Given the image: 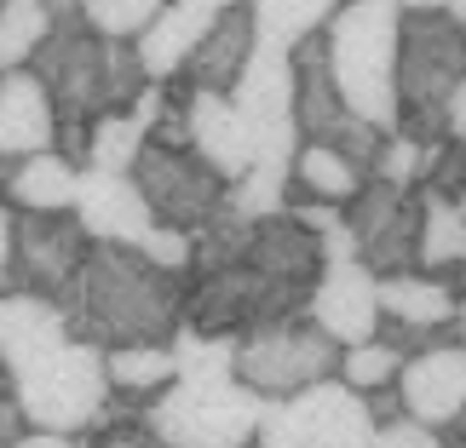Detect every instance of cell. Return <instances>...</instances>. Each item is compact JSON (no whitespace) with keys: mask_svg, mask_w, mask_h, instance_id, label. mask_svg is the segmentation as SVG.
Segmentation results:
<instances>
[{"mask_svg":"<svg viewBox=\"0 0 466 448\" xmlns=\"http://www.w3.org/2000/svg\"><path fill=\"white\" fill-rule=\"evenodd\" d=\"M230 6H237V0H167V6L150 17V29L133 41L145 75L150 81H173L178 69H185V58L196 52V41H202Z\"/></svg>","mask_w":466,"mask_h":448,"instance_id":"18","label":"cell"},{"mask_svg":"<svg viewBox=\"0 0 466 448\" xmlns=\"http://www.w3.org/2000/svg\"><path fill=\"white\" fill-rule=\"evenodd\" d=\"M133 184L145 190L156 224H173V230L208 224L230 190L190 144H156V138H145V150L133 161Z\"/></svg>","mask_w":466,"mask_h":448,"instance_id":"10","label":"cell"},{"mask_svg":"<svg viewBox=\"0 0 466 448\" xmlns=\"http://www.w3.org/2000/svg\"><path fill=\"white\" fill-rule=\"evenodd\" d=\"M398 368H403V351L391 345V339H363V345H346L339 351V380H346L351 391H374V385H391L398 380Z\"/></svg>","mask_w":466,"mask_h":448,"instance_id":"30","label":"cell"},{"mask_svg":"<svg viewBox=\"0 0 466 448\" xmlns=\"http://www.w3.org/2000/svg\"><path fill=\"white\" fill-rule=\"evenodd\" d=\"M167 93L185 104V144L202 155L225 184H237V178L254 167V144H248V127H242L230 93H178V86H167Z\"/></svg>","mask_w":466,"mask_h":448,"instance_id":"16","label":"cell"},{"mask_svg":"<svg viewBox=\"0 0 466 448\" xmlns=\"http://www.w3.org/2000/svg\"><path fill=\"white\" fill-rule=\"evenodd\" d=\"M443 133H450V138H466V75L455 81V93H450V110H443Z\"/></svg>","mask_w":466,"mask_h":448,"instance_id":"39","label":"cell"},{"mask_svg":"<svg viewBox=\"0 0 466 448\" xmlns=\"http://www.w3.org/2000/svg\"><path fill=\"white\" fill-rule=\"evenodd\" d=\"M86 230V242H127L138 247L156 230V213L145 202V190L133 184V173H98L81 167L76 178V207H69Z\"/></svg>","mask_w":466,"mask_h":448,"instance_id":"15","label":"cell"},{"mask_svg":"<svg viewBox=\"0 0 466 448\" xmlns=\"http://www.w3.org/2000/svg\"><path fill=\"white\" fill-rule=\"evenodd\" d=\"M41 6H46L52 24H76V17H81V0H41Z\"/></svg>","mask_w":466,"mask_h":448,"instance_id":"42","label":"cell"},{"mask_svg":"<svg viewBox=\"0 0 466 448\" xmlns=\"http://www.w3.org/2000/svg\"><path fill=\"white\" fill-rule=\"evenodd\" d=\"M398 17L391 0H339L322 29L339 98L380 133H398Z\"/></svg>","mask_w":466,"mask_h":448,"instance_id":"2","label":"cell"},{"mask_svg":"<svg viewBox=\"0 0 466 448\" xmlns=\"http://www.w3.org/2000/svg\"><path fill=\"white\" fill-rule=\"evenodd\" d=\"M398 391L409 420L432 425V432H461L466 425V345H426L415 356H403Z\"/></svg>","mask_w":466,"mask_h":448,"instance_id":"14","label":"cell"},{"mask_svg":"<svg viewBox=\"0 0 466 448\" xmlns=\"http://www.w3.org/2000/svg\"><path fill=\"white\" fill-rule=\"evenodd\" d=\"M64 339H76V334H69L58 299L0 288V363H6L12 373L29 368L35 356H46L52 345H64Z\"/></svg>","mask_w":466,"mask_h":448,"instance_id":"21","label":"cell"},{"mask_svg":"<svg viewBox=\"0 0 466 448\" xmlns=\"http://www.w3.org/2000/svg\"><path fill=\"white\" fill-rule=\"evenodd\" d=\"M104 373H110L116 397L150 403L156 391H167L178 380V363H173V345H121V351H104Z\"/></svg>","mask_w":466,"mask_h":448,"instance_id":"24","label":"cell"},{"mask_svg":"<svg viewBox=\"0 0 466 448\" xmlns=\"http://www.w3.org/2000/svg\"><path fill=\"white\" fill-rule=\"evenodd\" d=\"M242 264H254V271L271 276V282L311 288L317 271H322V236L282 207V213H271V219H254V242H248Z\"/></svg>","mask_w":466,"mask_h":448,"instance_id":"20","label":"cell"},{"mask_svg":"<svg viewBox=\"0 0 466 448\" xmlns=\"http://www.w3.org/2000/svg\"><path fill=\"white\" fill-rule=\"evenodd\" d=\"M161 6L167 0H81V24L110 35V41H138Z\"/></svg>","mask_w":466,"mask_h":448,"instance_id":"32","label":"cell"},{"mask_svg":"<svg viewBox=\"0 0 466 448\" xmlns=\"http://www.w3.org/2000/svg\"><path fill=\"white\" fill-rule=\"evenodd\" d=\"M254 46H259L254 12H248V0H237V6L196 41V52L185 58V69H178L173 81H185V93H230L237 75L248 69V58H254Z\"/></svg>","mask_w":466,"mask_h":448,"instance_id":"19","label":"cell"},{"mask_svg":"<svg viewBox=\"0 0 466 448\" xmlns=\"http://www.w3.org/2000/svg\"><path fill=\"white\" fill-rule=\"evenodd\" d=\"M69 334L98 351L167 345L185 322V276L150 264L127 242H86L81 271L58 294Z\"/></svg>","mask_w":466,"mask_h":448,"instance_id":"1","label":"cell"},{"mask_svg":"<svg viewBox=\"0 0 466 448\" xmlns=\"http://www.w3.org/2000/svg\"><path fill=\"white\" fill-rule=\"evenodd\" d=\"M339 368V345L317 328L311 316H282L265 328L237 334V380L248 391H259L265 403H282L294 391H306L317 380H329Z\"/></svg>","mask_w":466,"mask_h":448,"instance_id":"6","label":"cell"},{"mask_svg":"<svg viewBox=\"0 0 466 448\" xmlns=\"http://www.w3.org/2000/svg\"><path fill=\"white\" fill-rule=\"evenodd\" d=\"M17 432H24V414H17V397H12V368L0 363V448H6Z\"/></svg>","mask_w":466,"mask_h":448,"instance_id":"37","label":"cell"},{"mask_svg":"<svg viewBox=\"0 0 466 448\" xmlns=\"http://www.w3.org/2000/svg\"><path fill=\"white\" fill-rule=\"evenodd\" d=\"M12 397L24 425L41 432H69L86 437L110 408V373H104V351L86 339H64L46 356H35L29 368L12 373Z\"/></svg>","mask_w":466,"mask_h":448,"instance_id":"5","label":"cell"},{"mask_svg":"<svg viewBox=\"0 0 466 448\" xmlns=\"http://www.w3.org/2000/svg\"><path fill=\"white\" fill-rule=\"evenodd\" d=\"M248 144H254V167L259 173H282L289 178L294 150H299V121H294V58L282 46H254L248 69L230 86Z\"/></svg>","mask_w":466,"mask_h":448,"instance_id":"8","label":"cell"},{"mask_svg":"<svg viewBox=\"0 0 466 448\" xmlns=\"http://www.w3.org/2000/svg\"><path fill=\"white\" fill-rule=\"evenodd\" d=\"M173 345V363H178V380H237V334H202V328H185L167 339Z\"/></svg>","mask_w":466,"mask_h":448,"instance_id":"28","label":"cell"},{"mask_svg":"<svg viewBox=\"0 0 466 448\" xmlns=\"http://www.w3.org/2000/svg\"><path fill=\"white\" fill-rule=\"evenodd\" d=\"M52 35V17L41 0H0V69H24Z\"/></svg>","mask_w":466,"mask_h":448,"instance_id":"29","label":"cell"},{"mask_svg":"<svg viewBox=\"0 0 466 448\" xmlns=\"http://www.w3.org/2000/svg\"><path fill=\"white\" fill-rule=\"evenodd\" d=\"M12 219H17V213L0 202V276H6V264H12Z\"/></svg>","mask_w":466,"mask_h":448,"instance_id":"41","label":"cell"},{"mask_svg":"<svg viewBox=\"0 0 466 448\" xmlns=\"http://www.w3.org/2000/svg\"><path fill=\"white\" fill-rule=\"evenodd\" d=\"M432 161H438V144H420V138H409V133H386L369 178H386V184H426Z\"/></svg>","mask_w":466,"mask_h":448,"instance_id":"31","label":"cell"},{"mask_svg":"<svg viewBox=\"0 0 466 448\" xmlns=\"http://www.w3.org/2000/svg\"><path fill=\"white\" fill-rule=\"evenodd\" d=\"M254 12V29H259V46H299L306 35H322L329 17L339 12V0H248Z\"/></svg>","mask_w":466,"mask_h":448,"instance_id":"25","label":"cell"},{"mask_svg":"<svg viewBox=\"0 0 466 448\" xmlns=\"http://www.w3.org/2000/svg\"><path fill=\"white\" fill-rule=\"evenodd\" d=\"M363 408H369V420L374 425H391V420H403L409 408H403V391H398V380L391 385H374V391H363Z\"/></svg>","mask_w":466,"mask_h":448,"instance_id":"36","label":"cell"},{"mask_svg":"<svg viewBox=\"0 0 466 448\" xmlns=\"http://www.w3.org/2000/svg\"><path fill=\"white\" fill-rule=\"evenodd\" d=\"M76 178H81V167L64 150H35V155L12 161L0 195L17 213H69L76 207Z\"/></svg>","mask_w":466,"mask_h":448,"instance_id":"22","label":"cell"},{"mask_svg":"<svg viewBox=\"0 0 466 448\" xmlns=\"http://www.w3.org/2000/svg\"><path fill=\"white\" fill-rule=\"evenodd\" d=\"M461 432H466V425H461Z\"/></svg>","mask_w":466,"mask_h":448,"instance_id":"44","label":"cell"},{"mask_svg":"<svg viewBox=\"0 0 466 448\" xmlns=\"http://www.w3.org/2000/svg\"><path fill=\"white\" fill-rule=\"evenodd\" d=\"M426 184H432L438 195H461L466 190V138H443L432 173H426Z\"/></svg>","mask_w":466,"mask_h":448,"instance_id":"35","label":"cell"},{"mask_svg":"<svg viewBox=\"0 0 466 448\" xmlns=\"http://www.w3.org/2000/svg\"><path fill=\"white\" fill-rule=\"evenodd\" d=\"M86 259V230L76 213H17L12 219V264L0 276L6 294L58 299Z\"/></svg>","mask_w":466,"mask_h":448,"instance_id":"11","label":"cell"},{"mask_svg":"<svg viewBox=\"0 0 466 448\" xmlns=\"http://www.w3.org/2000/svg\"><path fill=\"white\" fill-rule=\"evenodd\" d=\"M369 448H450V437L432 432V425H420V420H391V425H374V437Z\"/></svg>","mask_w":466,"mask_h":448,"instance_id":"34","label":"cell"},{"mask_svg":"<svg viewBox=\"0 0 466 448\" xmlns=\"http://www.w3.org/2000/svg\"><path fill=\"white\" fill-rule=\"evenodd\" d=\"M363 167H351L339 150L329 144H299L294 150V167H289V202H329V207H346L357 190H363Z\"/></svg>","mask_w":466,"mask_h":448,"instance_id":"23","label":"cell"},{"mask_svg":"<svg viewBox=\"0 0 466 448\" xmlns=\"http://www.w3.org/2000/svg\"><path fill=\"white\" fill-rule=\"evenodd\" d=\"M145 127L127 115V110H104L93 115V127H86V161L81 167H98V173H133L138 150H145Z\"/></svg>","mask_w":466,"mask_h":448,"instance_id":"27","label":"cell"},{"mask_svg":"<svg viewBox=\"0 0 466 448\" xmlns=\"http://www.w3.org/2000/svg\"><path fill=\"white\" fill-rule=\"evenodd\" d=\"M466 75V24L450 12H403L398 17V133L420 144H443V110L455 81Z\"/></svg>","mask_w":466,"mask_h":448,"instance_id":"3","label":"cell"},{"mask_svg":"<svg viewBox=\"0 0 466 448\" xmlns=\"http://www.w3.org/2000/svg\"><path fill=\"white\" fill-rule=\"evenodd\" d=\"M346 230L357 242V259L374 276L415 271L420 254V219H426V184H386V178H363V190L346 207Z\"/></svg>","mask_w":466,"mask_h":448,"instance_id":"9","label":"cell"},{"mask_svg":"<svg viewBox=\"0 0 466 448\" xmlns=\"http://www.w3.org/2000/svg\"><path fill=\"white\" fill-rule=\"evenodd\" d=\"M450 202H455V207H461V213H466V190H461V195H450Z\"/></svg>","mask_w":466,"mask_h":448,"instance_id":"43","label":"cell"},{"mask_svg":"<svg viewBox=\"0 0 466 448\" xmlns=\"http://www.w3.org/2000/svg\"><path fill=\"white\" fill-rule=\"evenodd\" d=\"M265 397L242 380H173L145 403V437L156 448H254Z\"/></svg>","mask_w":466,"mask_h":448,"instance_id":"4","label":"cell"},{"mask_svg":"<svg viewBox=\"0 0 466 448\" xmlns=\"http://www.w3.org/2000/svg\"><path fill=\"white\" fill-rule=\"evenodd\" d=\"M466 264V213L426 184V219H420V254L415 271H455Z\"/></svg>","mask_w":466,"mask_h":448,"instance_id":"26","label":"cell"},{"mask_svg":"<svg viewBox=\"0 0 466 448\" xmlns=\"http://www.w3.org/2000/svg\"><path fill=\"white\" fill-rule=\"evenodd\" d=\"M35 150H58V104L29 64L0 69V161Z\"/></svg>","mask_w":466,"mask_h":448,"instance_id":"17","label":"cell"},{"mask_svg":"<svg viewBox=\"0 0 466 448\" xmlns=\"http://www.w3.org/2000/svg\"><path fill=\"white\" fill-rule=\"evenodd\" d=\"M6 448H86V437H69V432H41V425H24Z\"/></svg>","mask_w":466,"mask_h":448,"instance_id":"38","label":"cell"},{"mask_svg":"<svg viewBox=\"0 0 466 448\" xmlns=\"http://www.w3.org/2000/svg\"><path fill=\"white\" fill-rule=\"evenodd\" d=\"M306 316L334 339L339 351L363 345V339L380 334V276H374L363 259H329L317 271V282H311Z\"/></svg>","mask_w":466,"mask_h":448,"instance_id":"12","label":"cell"},{"mask_svg":"<svg viewBox=\"0 0 466 448\" xmlns=\"http://www.w3.org/2000/svg\"><path fill=\"white\" fill-rule=\"evenodd\" d=\"M398 12H450L455 24H466V0H391Z\"/></svg>","mask_w":466,"mask_h":448,"instance_id":"40","label":"cell"},{"mask_svg":"<svg viewBox=\"0 0 466 448\" xmlns=\"http://www.w3.org/2000/svg\"><path fill=\"white\" fill-rule=\"evenodd\" d=\"M138 254H145L150 264H161V271L173 276H190V259H196V242L190 230H173V224H156L145 242H138Z\"/></svg>","mask_w":466,"mask_h":448,"instance_id":"33","label":"cell"},{"mask_svg":"<svg viewBox=\"0 0 466 448\" xmlns=\"http://www.w3.org/2000/svg\"><path fill=\"white\" fill-rule=\"evenodd\" d=\"M294 58V121H299V144H329L351 161V167H374L380 155V127H369L363 115L339 98L334 69H329V41L322 35H306L299 46H289Z\"/></svg>","mask_w":466,"mask_h":448,"instance_id":"7","label":"cell"},{"mask_svg":"<svg viewBox=\"0 0 466 448\" xmlns=\"http://www.w3.org/2000/svg\"><path fill=\"white\" fill-rule=\"evenodd\" d=\"M277 408H282V425H289L294 448H369V437H374L363 391H351L339 373L282 397Z\"/></svg>","mask_w":466,"mask_h":448,"instance_id":"13","label":"cell"}]
</instances>
